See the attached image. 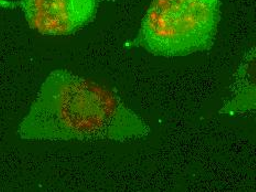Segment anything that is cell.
Instances as JSON below:
<instances>
[{"label":"cell","instance_id":"1","mask_svg":"<svg viewBox=\"0 0 256 192\" xmlns=\"http://www.w3.org/2000/svg\"><path fill=\"white\" fill-rule=\"evenodd\" d=\"M149 132L110 90L66 70L49 74L18 130L22 140L49 142H127Z\"/></svg>","mask_w":256,"mask_h":192},{"label":"cell","instance_id":"2","mask_svg":"<svg viewBox=\"0 0 256 192\" xmlns=\"http://www.w3.org/2000/svg\"><path fill=\"white\" fill-rule=\"evenodd\" d=\"M221 0H152L134 46L156 56L211 50L221 21Z\"/></svg>","mask_w":256,"mask_h":192},{"label":"cell","instance_id":"3","mask_svg":"<svg viewBox=\"0 0 256 192\" xmlns=\"http://www.w3.org/2000/svg\"><path fill=\"white\" fill-rule=\"evenodd\" d=\"M29 26L44 36H71L90 24L100 0H21Z\"/></svg>","mask_w":256,"mask_h":192}]
</instances>
